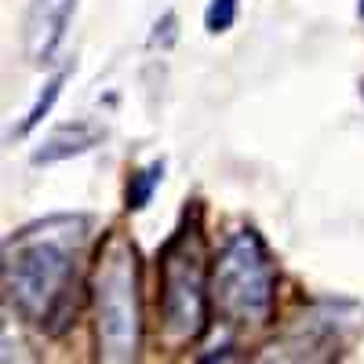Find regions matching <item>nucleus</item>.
Returning a JSON list of instances; mask_svg holds the SVG:
<instances>
[{"label":"nucleus","mask_w":364,"mask_h":364,"mask_svg":"<svg viewBox=\"0 0 364 364\" xmlns=\"http://www.w3.org/2000/svg\"><path fill=\"white\" fill-rule=\"evenodd\" d=\"M84 219H48L15 233L0 255V284L18 317L48 331H63L73 310L77 259Z\"/></svg>","instance_id":"1"},{"label":"nucleus","mask_w":364,"mask_h":364,"mask_svg":"<svg viewBox=\"0 0 364 364\" xmlns=\"http://www.w3.org/2000/svg\"><path fill=\"white\" fill-rule=\"evenodd\" d=\"M211 302L230 324H262L273 314V291H277V273H273L269 252L255 230L233 233L215 266H211Z\"/></svg>","instance_id":"2"},{"label":"nucleus","mask_w":364,"mask_h":364,"mask_svg":"<svg viewBox=\"0 0 364 364\" xmlns=\"http://www.w3.org/2000/svg\"><path fill=\"white\" fill-rule=\"evenodd\" d=\"M95 336L102 360H132L139 353V273L124 237H109L95 269Z\"/></svg>","instance_id":"3"},{"label":"nucleus","mask_w":364,"mask_h":364,"mask_svg":"<svg viewBox=\"0 0 364 364\" xmlns=\"http://www.w3.org/2000/svg\"><path fill=\"white\" fill-rule=\"evenodd\" d=\"M161 314L168 339L186 343L197 339L208 321V277H204V248L197 226L171 237L161 259Z\"/></svg>","instance_id":"4"},{"label":"nucleus","mask_w":364,"mask_h":364,"mask_svg":"<svg viewBox=\"0 0 364 364\" xmlns=\"http://www.w3.org/2000/svg\"><path fill=\"white\" fill-rule=\"evenodd\" d=\"M77 0H33L26 11V58L33 66H51L66 44Z\"/></svg>","instance_id":"5"},{"label":"nucleus","mask_w":364,"mask_h":364,"mask_svg":"<svg viewBox=\"0 0 364 364\" xmlns=\"http://www.w3.org/2000/svg\"><path fill=\"white\" fill-rule=\"evenodd\" d=\"M102 139H106V128L95 124V120H73V124H63L33 149V168H48V164H58V161L91 154Z\"/></svg>","instance_id":"6"},{"label":"nucleus","mask_w":364,"mask_h":364,"mask_svg":"<svg viewBox=\"0 0 364 364\" xmlns=\"http://www.w3.org/2000/svg\"><path fill=\"white\" fill-rule=\"evenodd\" d=\"M164 178V161H154L149 168H142L139 175H132V186H128V208L132 211H142L149 204V197H154V190L161 186Z\"/></svg>","instance_id":"7"},{"label":"nucleus","mask_w":364,"mask_h":364,"mask_svg":"<svg viewBox=\"0 0 364 364\" xmlns=\"http://www.w3.org/2000/svg\"><path fill=\"white\" fill-rule=\"evenodd\" d=\"M63 84H66V73H58V77H51V80L44 84V91H41V95H37V102L29 106L26 120H22V124H18V135H29V132H33V128L41 124V120H44V117L51 113L55 99L63 95Z\"/></svg>","instance_id":"8"},{"label":"nucleus","mask_w":364,"mask_h":364,"mask_svg":"<svg viewBox=\"0 0 364 364\" xmlns=\"http://www.w3.org/2000/svg\"><path fill=\"white\" fill-rule=\"evenodd\" d=\"M26 339H22V328H18V317L0 310V360H29L26 353Z\"/></svg>","instance_id":"9"},{"label":"nucleus","mask_w":364,"mask_h":364,"mask_svg":"<svg viewBox=\"0 0 364 364\" xmlns=\"http://www.w3.org/2000/svg\"><path fill=\"white\" fill-rule=\"evenodd\" d=\"M237 8H240V0H211L208 11H204L208 33H226V29L233 26V18H237Z\"/></svg>","instance_id":"10"},{"label":"nucleus","mask_w":364,"mask_h":364,"mask_svg":"<svg viewBox=\"0 0 364 364\" xmlns=\"http://www.w3.org/2000/svg\"><path fill=\"white\" fill-rule=\"evenodd\" d=\"M360 15H364V0H360Z\"/></svg>","instance_id":"11"}]
</instances>
